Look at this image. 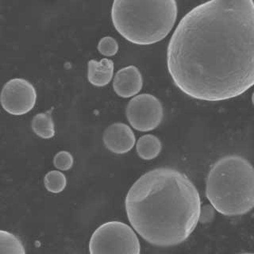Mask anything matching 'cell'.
<instances>
[{
	"instance_id": "cell-1",
	"label": "cell",
	"mask_w": 254,
	"mask_h": 254,
	"mask_svg": "<svg viewBox=\"0 0 254 254\" xmlns=\"http://www.w3.org/2000/svg\"><path fill=\"white\" fill-rule=\"evenodd\" d=\"M171 77L185 95L219 102L254 83V3L212 0L187 13L167 49Z\"/></svg>"
},
{
	"instance_id": "cell-2",
	"label": "cell",
	"mask_w": 254,
	"mask_h": 254,
	"mask_svg": "<svg viewBox=\"0 0 254 254\" xmlns=\"http://www.w3.org/2000/svg\"><path fill=\"white\" fill-rule=\"evenodd\" d=\"M125 207L129 223L144 240L172 247L186 241L196 228L201 199L186 174L163 167L137 179L127 193Z\"/></svg>"
},
{
	"instance_id": "cell-3",
	"label": "cell",
	"mask_w": 254,
	"mask_h": 254,
	"mask_svg": "<svg viewBox=\"0 0 254 254\" xmlns=\"http://www.w3.org/2000/svg\"><path fill=\"white\" fill-rule=\"evenodd\" d=\"M206 195L214 210L226 216L247 214L254 206V170L242 156L227 155L209 171Z\"/></svg>"
},
{
	"instance_id": "cell-4",
	"label": "cell",
	"mask_w": 254,
	"mask_h": 254,
	"mask_svg": "<svg viewBox=\"0 0 254 254\" xmlns=\"http://www.w3.org/2000/svg\"><path fill=\"white\" fill-rule=\"evenodd\" d=\"M178 7L174 0H115L111 19L120 35L131 43L149 46L169 35L177 21Z\"/></svg>"
},
{
	"instance_id": "cell-5",
	"label": "cell",
	"mask_w": 254,
	"mask_h": 254,
	"mask_svg": "<svg viewBox=\"0 0 254 254\" xmlns=\"http://www.w3.org/2000/svg\"><path fill=\"white\" fill-rule=\"evenodd\" d=\"M90 254H140L141 245L130 226L119 221L103 223L94 231Z\"/></svg>"
},
{
	"instance_id": "cell-6",
	"label": "cell",
	"mask_w": 254,
	"mask_h": 254,
	"mask_svg": "<svg viewBox=\"0 0 254 254\" xmlns=\"http://www.w3.org/2000/svg\"><path fill=\"white\" fill-rule=\"evenodd\" d=\"M127 120L133 129L141 132L153 130L160 126L164 116L161 101L151 94L135 95L126 109Z\"/></svg>"
},
{
	"instance_id": "cell-7",
	"label": "cell",
	"mask_w": 254,
	"mask_h": 254,
	"mask_svg": "<svg viewBox=\"0 0 254 254\" xmlns=\"http://www.w3.org/2000/svg\"><path fill=\"white\" fill-rule=\"evenodd\" d=\"M37 101V91L30 82L14 78L5 83L0 95V103L6 112L22 115L30 112Z\"/></svg>"
},
{
	"instance_id": "cell-8",
	"label": "cell",
	"mask_w": 254,
	"mask_h": 254,
	"mask_svg": "<svg viewBox=\"0 0 254 254\" xmlns=\"http://www.w3.org/2000/svg\"><path fill=\"white\" fill-rule=\"evenodd\" d=\"M103 141L108 150L115 154H124L133 149L136 137L129 126L115 123L106 128Z\"/></svg>"
},
{
	"instance_id": "cell-9",
	"label": "cell",
	"mask_w": 254,
	"mask_h": 254,
	"mask_svg": "<svg viewBox=\"0 0 254 254\" xmlns=\"http://www.w3.org/2000/svg\"><path fill=\"white\" fill-rule=\"evenodd\" d=\"M143 86L142 75L138 67L129 65L119 70L115 75L113 88L119 97H134Z\"/></svg>"
},
{
	"instance_id": "cell-10",
	"label": "cell",
	"mask_w": 254,
	"mask_h": 254,
	"mask_svg": "<svg viewBox=\"0 0 254 254\" xmlns=\"http://www.w3.org/2000/svg\"><path fill=\"white\" fill-rule=\"evenodd\" d=\"M114 69L112 60L103 58L100 62L91 60L87 64V79L95 87H104L113 78Z\"/></svg>"
},
{
	"instance_id": "cell-11",
	"label": "cell",
	"mask_w": 254,
	"mask_h": 254,
	"mask_svg": "<svg viewBox=\"0 0 254 254\" xmlns=\"http://www.w3.org/2000/svg\"><path fill=\"white\" fill-rule=\"evenodd\" d=\"M162 145L158 137L153 134H145L137 140L136 150L139 157L145 161L156 158L161 153Z\"/></svg>"
},
{
	"instance_id": "cell-12",
	"label": "cell",
	"mask_w": 254,
	"mask_h": 254,
	"mask_svg": "<svg viewBox=\"0 0 254 254\" xmlns=\"http://www.w3.org/2000/svg\"><path fill=\"white\" fill-rule=\"evenodd\" d=\"M52 111L53 109L37 114L32 120V129L42 138H52L55 135V125L52 117Z\"/></svg>"
},
{
	"instance_id": "cell-13",
	"label": "cell",
	"mask_w": 254,
	"mask_h": 254,
	"mask_svg": "<svg viewBox=\"0 0 254 254\" xmlns=\"http://www.w3.org/2000/svg\"><path fill=\"white\" fill-rule=\"evenodd\" d=\"M0 254H26L22 241L6 230H0Z\"/></svg>"
},
{
	"instance_id": "cell-14",
	"label": "cell",
	"mask_w": 254,
	"mask_h": 254,
	"mask_svg": "<svg viewBox=\"0 0 254 254\" xmlns=\"http://www.w3.org/2000/svg\"><path fill=\"white\" fill-rule=\"evenodd\" d=\"M44 185L48 191L58 194L65 189L67 178L61 171H50L45 176Z\"/></svg>"
},
{
	"instance_id": "cell-15",
	"label": "cell",
	"mask_w": 254,
	"mask_h": 254,
	"mask_svg": "<svg viewBox=\"0 0 254 254\" xmlns=\"http://www.w3.org/2000/svg\"><path fill=\"white\" fill-rule=\"evenodd\" d=\"M98 50L102 55L112 57L119 51V44L115 38L107 36L100 39L98 44Z\"/></svg>"
},
{
	"instance_id": "cell-16",
	"label": "cell",
	"mask_w": 254,
	"mask_h": 254,
	"mask_svg": "<svg viewBox=\"0 0 254 254\" xmlns=\"http://www.w3.org/2000/svg\"><path fill=\"white\" fill-rule=\"evenodd\" d=\"M74 159L72 155L67 151H60L54 158V165L56 169L60 171H67L73 165Z\"/></svg>"
},
{
	"instance_id": "cell-17",
	"label": "cell",
	"mask_w": 254,
	"mask_h": 254,
	"mask_svg": "<svg viewBox=\"0 0 254 254\" xmlns=\"http://www.w3.org/2000/svg\"><path fill=\"white\" fill-rule=\"evenodd\" d=\"M214 211L215 210L211 205L206 204L201 206L198 222H200L202 224H206L212 222L214 218Z\"/></svg>"
},
{
	"instance_id": "cell-18",
	"label": "cell",
	"mask_w": 254,
	"mask_h": 254,
	"mask_svg": "<svg viewBox=\"0 0 254 254\" xmlns=\"http://www.w3.org/2000/svg\"><path fill=\"white\" fill-rule=\"evenodd\" d=\"M254 254L252 253H243V254Z\"/></svg>"
}]
</instances>
